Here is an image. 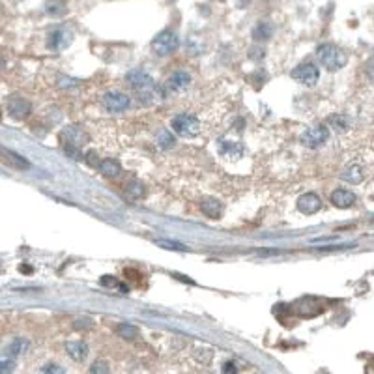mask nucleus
Listing matches in <instances>:
<instances>
[{
    "label": "nucleus",
    "mask_w": 374,
    "mask_h": 374,
    "mask_svg": "<svg viewBox=\"0 0 374 374\" xmlns=\"http://www.w3.org/2000/svg\"><path fill=\"white\" fill-rule=\"evenodd\" d=\"M341 178L344 180V182H348V184H361L363 182V178H365V172H363V169H361L359 165H350V167H346L344 169V172L341 174Z\"/></svg>",
    "instance_id": "nucleus-17"
},
{
    "label": "nucleus",
    "mask_w": 374,
    "mask_h": 374,
    "mask_svg": "<svg viewBox=\"0 0 374 374\" xmlns=\"http://www.w3.org/2000/svg\"><path fill=\"white\" fill-rule=\"evenodd\" d=\"M28 348H30V342L27 339H23V337H17V339H14V341L8 344L6 354L8 357H17L21 354H27Z\"/></svg>",
    "instance_id": "nucleus-18"
},
{
    "label": "nucleus",
    "mask_w": 374,
    "mask_h": 374,
    "mask_svg": "<svg viewBox=\"0 0 374 374\" xmlns=\"http://www.w3.org/2000/svg\"><path fill=\"white\" fill-rule=\"evenodd\" d=\"M2 161H4V165H8L10 169H17V171H23V169H28L30 167V163H28L25 158H21V156H17V154H14V152L10 150H2Z\"/></svg>",
    "instance_id": "nucleus-15"
},
{
    "label": "nucleus",
    "mask_w": 374,
    "mask_h": 374,
    "mask_svg": "<svg viewBox=\"0 0 374 374\" xmlns=\"http://www.w3.org/2000/svg\"><path fill=\"white\" fill-rule=\"evenodd\" d=\"M180 47V40L178 36L172 30H163L159 32L154 41H152V51L158 54V56H169Z\"/></svg>",
    "instance_id": "nucleus-4"
},
{
    "label": "nucleus",
    "mask_w": 374,
    "mask_h": 374,
    "mask_svg": "<svg viewBox=\"0 0 374 374\" xmlns=\"http://www.w3.org/2000/svg\"><path fill=\"white\" fill-rule=\"evenodd\" d=\"M38 374H66V370L60 367V365H56V363H47V365H43L40 368Z\"/></svg>",
    "instance_id": "nucleus-30"
},
{
    "label": "nucleus",
    "mask_w": 374,
    "mask_h": 374,
    "mask_svg": "<svg viewBox=\"0 0 374 374\" xmlns=\"http://www.w3.org/2000/svg\"><path fill=\"white\" fill-rule=\"evenodd\" d=\"M21 271H25V273H28V271H32V268H28V266H21Z\"/></svg>",
    "instance_id": "nucleus-35"
},
{
    "label": "nucleus",
    "mask_w": 374,
    "mask_h": 374,
    "mask_svg": "<svg viewBox=\"0 0 374 374\" xmlns=\"http://www.w3.org/2000/svg\"><path fill=\"white\" fill-rule=\"evenodd\" d=\"M73 40V34L67 28H56L47 38V49L51 51H64Z\"/></svg>",
    "instance_id": "nucleus-7"
},
{
    "label": "nucleus",
    "mask_w": 374,
    "mask_h": 374,
    "mask_svg": "<svg viewBox=\"0 0 374 374\" xmlns=\"http://www.w3.org/2000/svg\"><path fill=\"white\" fill-rule=\"evenodd\" d=\"M96 156H98L96 152H88V154H86V158H85V159H86V163L92 165V167H98V165L101 163V161H99V159L96 158Z\"/></svg>",
    "instance_id": "nucleus-34"
},
{
    "label": "nucleus",
    "mask_w": 374,
    "mask_h": 374,
    "mask_svg": "<svg viewBox=\"0 0 374 374\" xmlns=\"http://www.w3.org/2000/svg\"><path fill=\"white\" fill-rule=\"evenodd\" d=\"M62 137L67 138L66 140L67 144L79 146V148L88 142V135H86L83 129H79V127H66V129L62 131Z\"/></svg>",
    "instance_id": "nucleus-14"
},
{
    "label": "nucleus",
    "mask_w": 374,
    "mask_h": 374,
    "mask_svg": "<svg viewBox=\"0 0 374 374\" xmlns=\"http://www.w3.org/2000/svg\"><path fill=\"white\" fill-rule=\"evenodd\" d=\"M318 67L313 66V64H300V66L292 69V79L297 81L300 85H305V86H315L318 83Z\"/></svg>",
    "instance_id": "nucleus-6"
},
{
    "label": "nucleus",
    "mask_w": 374,
    "mask_h": 374,
    "mask_svg": "<svg viewBox=\"0 0 374 374\" xmlns=\"http://www.w3.org/2000/svg\"><path fill=\"white\" fill-rule=\"evenodd\" d=\"M156 243H158L159 247H165V249H172V251H185V249H187L184 243L171 242V240H158Z\"/></svg>",
    "instance_id": "nucleus-29"
},
{
    "label": "nucleus",
    "mask_w": 374,
    "mask_h": 374,
    "mask_svg": "<svg viewBox=\"0 0 374 374\" xmlns=\"http://www.w3.org/2000/svg\"><path fill=\"white\" fill-rule=\"evenodd\" d=\"M125 193H127V197L129 198H140L144 195V187H142L140 182L133 180V182H129V184L125 185Z\"/></svg>",
    "instance_id": "nucleus-24"
},
{
    "label": "nucleus",
    "mask_w": 374,
    "mask_h": 374,
    "mask_svg": "<svg viewBox=\"0 0 374 374\" xmlns=\"http://www.w3.org/2000/svg\"><path fill=\"white\" fill-rule=\"evenodd\" d=\"M156 142H158L159 148H163V150H169V148L174 144V137H172V135L167 131V129H161V131L158 133V137H156Z\"/></svg>",
    "instance_id": "nucleus-25"
},
{
    "label": "nucleus",
    "mask_w": 374,
    "mask_h": 374,
    "mask_svg": "<svg viewBox=\"0 0 374 374\" xmlns=\"http://www.w3.org/2000/svg\"><path fill=\"white\" fill-rule=\"evenodd\" d=\"M271 34H273V27L269 25L268 21H260V23H258V25L253 28V38H255L256 41L269 40V38H271Z\"/></svg>",
    "instance_id": "nucleus-20"
},
{
    "label": "nucleus",
    "mask_w": 374,
    "mask_h": 374,
    "mask_svg": "<svg viewBox=\"0 0 374 374\" xmlns=\"http://www.w3.org/2000/svg\"><path fill=\"white\" fill-rule=\"evenodd\" d=\"M129 98L122 92H109L103 96V105H105L107 111L111 112H122L129 107Z\"/></svg>",
    "instance_id": "nucleus-9"
},
{
    "label": "nucleus",
    "mask_w": 374,
    "mask_h": 374,
    "mask_svg": "<svg viewBox=\"0 0 374 374\" xmlns=\"http://www.w3.org/2000/svg\"><path fill=\"white\" fill-rule=\"evenodd\" d=\"M6 111L10 112V116H14L15 120H23L30 114V103L27 99L19 98V96H12L6 101Z\"/></svg>",
    "instance_id": "nucleus-8"
},
{
    "label": "nucleus",
    "mask_w": 374,
    "mask_h": 374,
    "mask_svg": "<svg viewBox=\"0 0 374 374\" xmlns=\"http://www.w3.org/2000/svg\"><path fill=\"white\" fill-rule=\"evenodd\" d=\"M45 12L49 15L56 17V15L64 14V12H66V8H64V2H62V0H53V2H49V4H47Z\"/></svg>",
    "instance_id": "nucleus-27"
},
{
    "label": "nucleus",
    "mask_w": 374,
    "mask_h": 374,
    "mask_svg": "<svg viewBox=\"0 0 374 374\" xmlns=\"http://www.w3.org/2000/svg\"><path fill=\"white\" fill-rule=\"evenodd\" d=\"M99 171H101V174L107 178H116L122 172V169H120L118 161H112V159H103L101 163H99Z\"/></svg>",
    "instance_id": "nucleus-21"
},
{
    "label": "nucleus",
    "mask_w": 374,
    "mask_h": 374,
    "mask_svg": "<svg viewBox=\"0 0 374 374\" xmlns=\"http://www.w3.org/2000/svg\"><path fill=\"white\" fill-rule=\"evenodd\" d=\"M320 208H322V200L315 193H305L297 200V210L302 211V213H305V215H313Z\"/></svg>",
    "instance_id": "nucleus-11"
},
{
    "label": "nucleus",
    "mask_w": 374,
    "mask_h": 374,
    "mask_svg": "<svg viewBox=\"0 0 374 374\" xmlns=\"http://www.w3.org/2000/svg\"><path fill=\"white\" fill-rule=\"evenodd\" d=\"M318 58H320L322 66L329 69V71H339L346 66V54L342 53V49H339L333 43H324L316 49Z\"/></svg>",
    "instance_id": "nucleus-2"
},
{
    "label": "nucleus",
    "mask_w": 374,
    "mask_h": 374,
    "mask_svg": "<svg viewBox=\"0 0 374 374\" xmlns=\"http://www.w3.org/2000/svg\"><path fill=\"white\" fill-rule=\"evenodd\" d=\"M217 152L227 159H240L243 156V146L236 140H227V138H221L217 140Z\"/></svg>",
    "instance_id": "nucleus-10"
},
{
    "label": "nucleus",
    "mask_w": 374,
    "mask_h": 374,
    "mask_svg": "<svg viewBox=\"0 0 374 374\" xmlns=\"http://www.w3.org/2000/svg\"><path fill=\"white\" fill-rule=\"evenodd\" d=\"M66 352L71 359L85 361L86 355H88V346H86V342H83V341H71L66 344Z\"/></svg>",
    "instance_id": "nucleus-16"
},
{
    "label": "nucleus",
    "mask_w": 374,
    "mask_h": 374,
    "mask_svg": "<svg viewBox=\"0 0 374 374\" xmlns=\"http://www.w3.org/2000/svg\"><path fill=\"white\" fill-rule=\"evenodd\" d=\"M191 85V75L187 71H176L172 77H169V81H167V90H171V92H185L187 88H189Z\"/></svg>",
    "instance_id": "nucleus-12"
},
{
    "label": "nucleus",
    "mask_w": 374,
    "mask_h": 374,
    "mask_svg": "<svg viewBox=\"0 0 374 374\" xmlns=\"http://www.w3.org/2000/svg\"><path fill=\"white\" fill-rule=\"evenodd\" d=\"M329 122L335 125V129H339V131H346L348 127H350V118L348 116H344V114H337V116H331L329 118Z\"/></svg>",
    "instance_id": "nucleus-26"
},
{
    "label": "nucleus",
    "mask_w": 374,
    "mask_h": 374,
    "mask_svg": "<svg viewBox=\"0 0 374 374\" xmlns=\"http://www.w3.org/2000/svg\"><path fill=\"white\" fill-rule=\"evenodd\" d=\"M238 367L234 361H225L223 363V374H236Z\"/></svg>",
    "instance_id": "nucleus-33"
},
{
    "label": "nucleus",
    "mask_w": 374,
    "mask_h": 374,
    "mask_svg": "<svg viewBox=\"0 0 374 374\" xmlns=\"http://www.w3.org/2000/svg\"><path fill=\"white\" fill-rule=\"evenodd\" d=\"M111 370H109V363L107 361H94L92 367H90V374H109Z\"/></svg>",
    "instance_id": "nucleus-28"
},
{
    "label": "nucleus",
    "mask_w": 374,
    "mask_h": 374,
    "mask_svg": "<svg viewBox=\"0 0 374 374\" xmlns=\"http://www.w3.org/2000/svg\"><path fill=\"white\" fill-rule=\"evenodd\" d=\"M329 138V129L326 125H316V127H311L302 135V144L307 146V148H318L322 146L326 140Z\"/></svg>",
    "instance_id": "nucleus-5"
},
{
    "label": "nucleus",
    "mask_w": 374,
    "mask_h": 374,
    "mask_svg": "<svg viewBox=\"0 0 374 374\" xmlns=\"http://www.w3.org/2000/svg\"><path fill=\"white\" fill-rule=\"evenodd\" d=\"M64 152H66L67 156L71 159H75V161H81V159H85L83 158V152H81L79 146H73V144H66L64 146Z\"/></svg>",
    "instance_id": "nucleus-31"
},
{
    "label": "nucleus",
    "mask_w": 374,
    "mask_h": 374,
    "mask_svg": "<svg viewBox=\"0 0 374 374\" xmlns=\"http://www.w3.org/2000/svg\"><path fill=\"white\" fill-rule=\"evenodd\" d=\"M200 210H202V213L206 217H210V219H217V217L221 215V204L217 202L215 198H204L202 202H200Z\"/></svg>",
    "instance_id": "nucleus-19"
},
{
    "label": "nucleus",
    "mask_w": 374,
    "mask_h": 374,
    "mask_svg": "<svg viewBox=\"0 0 374 374\" xmlns=\"http://www.w3.org/2000/svg\"><path fill=\"white\" fill-rule=\"evenodd\" d=\"M116 333L122 339H125V341H133V339L138 337V329L135 326H131V324H120L118 328H116Z\"/></svg>",
    "instance_id": "nucleus-22"
},
{
    "label": "nucleus",
    "mask_w": 374,
    "mask_h": 374,
    "mask_svg": "<svg viewBox=\"0 0 374 374\" xmlns=\"http://www.w3.org/2000/svg\"><path fill=\"white\" fill-rule=\"evenodd\" d=\"M355 200H357V197H355V193H352V191L348 189H335L333 193H331V204L333 206H337V208H352L355 204Z\"/></svg>",
    "instance_id": "nucleus-13"
},
{
    "label": "nucleus",
    "mask_w": 374,
    "mask_h": 374,
    "mask_svg": "<svg viewBox=\"0 0 374 374\" xmlns=\"http://www.w3.org/2000/svg\"><path fill=\"white\" fill-rule=\"evenodd\" d=\"M125 83L135 92L137 101L140 105H154L156 101L163 98V92L158 86V83L142 69H131L125 75Z\"/></svg>",
    "instance_id": "nucleus-1"
},
{
    "label": "nucleus",
    "mask_w": 374,
    "mask_h": 374,
    "mask_svg": "<svg viewBox=\"0 0 374 374\" xmlns=\"http://www.w3.org/2000/svg\"><path fill=\"white\" fill-rule=\"evenodd\" d=\"M14 367H15L14 357H8L6 359V355H4L2 357V374H12L14 372Z\"/></svg>",
    "instance_id": "nucleus-32"
},
{
    "label": "nucleus",
    "mask_w": 374,
    "mask_h": 374,
    "mask_svg": "<svg viewBox=\"0 0 374 374\" xmlns=\"http://www.w3.org/2000/svg\"><path fill=\"white\" fill-rule=\"evenodd\" d=\"M101 286H107V288H114L120 294H127V286H124L120 281H116L112 275H103L101 277Z\"/></svg>",
    "instance_id": "nucleus-23"
},
{
    "label": "nucleus",
    "mask_w": 374,
    "mask_h": 374,
    "mask_svg": "<svg viewBox=\"0 0 374 374\" xmlns=\"http://www.w3.org/2000/svg\"><path fill=\"white\" fill-rule=\"evenodd\" d=\"M171 127L176 135L185 138L197 137L198 133H200V122H198V118L193 116V114H187V112L176 114L171 122Z\"/></svg>",
    "instance_id": "nucleus-3"
}]
</instances>
